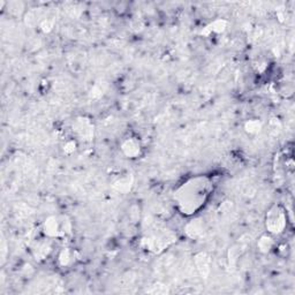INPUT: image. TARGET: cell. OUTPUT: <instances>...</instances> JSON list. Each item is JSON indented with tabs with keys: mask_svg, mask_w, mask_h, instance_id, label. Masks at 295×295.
Masks as SVG:
<instances>
[{
	"mask_svg": "<svg viewBox=\"0 0 295 295\" xmlns=\"http://www.w3.org/2000/svg\"><path fill=\"white\" fill-rule=\"evenodd\" d=\"M194 263L196 266L197 272L202 278L206 279L211 273V257L204 252H201L195 255Z\"/></svg>",
	"mask_w": 295,
	"mask_h": 295,
	"instance_id": "7",
	"label": "cell"
},
{
	"mask_svg": "<svg viewBox=\"0 0 295 295\" xmlns=\"http://www.w3.org/2000/svg\"><path fill=\"white\" fill-rule=\"evenodd\" d=\"M276 246V241H274L273 235L269 233L262 234L257 240V249L258 252L262 254H269L273 247Z\"/></svg>",
	"mask_w": 295,
	"mask_h": 295,
	"instance_id": "11",
	"label": "cell"
},
{
	"mask_svg": "<svg viewBox=\"0 0 295 295\" xmlns=\"http://www.w3.org/2000/svg\"><path fill=\"white\" fill-rule=\"evenodd\" d=\"M227 25H229V22L225 21V20H222V19H218L216 21H213L211 25H209L208 27L205 28L206 33L205 34H211V33H216V34H220L223 31H225V29L227 28Z\"/></svg>",
	"mask_w": 295,
	"mask_h": 295,
	"instance_id": "14",
	"label": "cell"
},
{
	"mask_svg": "<svg viewBox=\"0 0 295 295\" xmlns=\"http://www.w3.org/2000/svg\"><path fill=\"white\" fill-rule=\"evenodd\" d=\"M175 241H177V237L171 231L158 229L143 238L142 245L149 252L159 254L172 246Z\"/></svg>",
	"mask_w": 295,
	"mask_h": 295,
	"instance_id": "3",
	"label": "cell"
},
{
	"mask_svg": "<svg viewBox=\"0 0 295 295\" xmlns=\"http://www.w3.org/2000/svg\"><path fill=\"white\" fill-rule=\"evenodd\" d=\"M121 154L128 159H136L142 155L141 141L135 136H128L122 139L120 144Z\"/></svg>",
	"mask_w": 295,
	"mask_h": 295,
	"instance_id": "6",
	"label": "cell"
},
{
	"mask_svg": "<svg viewBox=\"0 0 295 295\" xmlns=\"http://www.w3.org/2000/svg\"><path fill=\"white\" fill-rule=\"evenodd\" d=\"M43 233L49 239H62L71 234V223L63 214H52L43 223Z\"/></svg>",
	"mask_w": 295,
	"mask_h": 295,
	"instance_id": "2",
	"label": "cell"
},
{
	"mask_svg": "<svg viewBox=\"0 0 295 295\" xmlns=\"http://www.w3.org/2000/svg\"><path fill=\"white\" fill-rule=\"evenodd\" d=\"M73 131L77 139L89 143L94 139L95 127L93 121L87 117H78L73 122Z\"/></svg>",
	"mask_w": 295,
	"mask_h": 295,
	"instance_id": "5",
	"label": "cell"
},
{
	"mask_svg": "<svg viewBox=\"0 0 295 295\" xmlns=\"http://www.w3.org/2000/svg\"><path fill=\"white\" fill-rule=\"evenodd\" d=\"M134 183V177L131 174H126L118 178L113 182V189L120 194H127L131 190Z\"/></svg>",
	"mask_w": 295,
	"mask_h": 295,
	"instance_id": "10",
	"label": "cell"
},
{
	"mask_svg": "<svg viewBox=\"0 0 295 295\" xmlns=\"http://www.w3.org/2000/svg\"><path fill=\"white\" fill-rule=\"evenodd\" d=\"M52 252V247L49 241H37L31 246V253L37 261H43L49 257L50 253Z\"/></svg>",
	"mask_w": 295,
	"mask_h": 295,
	"instance_id": "9",
	"label": "cell"
},
{
	"mask_svg": "<svg viewBox=\"0 0 295 295\" xmlns=\"http://www.w3.org/2000/svg\"><path fill=\"white\" fill-rule=\"evenodd\" d=\"M54 27V21L51 19H44L39 23V28H41V30L43 33H50L51 30L53 29Z\"/></svg>",
	"mask_w": 295,
	"mask_h": 295,
	"instance_id": "16",
	"label": "cell"
},
{
	"mask_svg": "<svg viewBox=\"0 0 295 295\" xmlns=\"http://www.w3.org/2000/svg\"><path fill=\"white\" fill-rule=\"evenodd\" d=\"M243 128H245V131L248 135H257L262 131L263 125L258 119H250V120H247L245 122Z\"/></svg>",
	"mask_w": 295,
	"mask_h": 295,
	"instance_id": "13",
	"label": "cell"
},
{
	"mask_svg": "<svg viewBox=\"0 0 295 295\" xmlns=\"http://www.w3.org/2000/svg\"><path fill=\"white\" fill-rule=\"evenodd\" d=\"M212 190L213 183L209 177L195 175L174 190L173 201L182 216L194 217L208 203Z\"/></svg>",
	"mask_w": 295,
	"mask_h": 295,
	"instance_id": "1",
	"label": "cell"
},
{
	"mask_svg": "<svg viewBox=\"0 0 295 295\" xmlns=\"http://www.w3.org/2000/svg\"><path fill=\"white\" fill-rule=\"evenodd\" d=\"M151 287H153V288L148 289V292H149V293H153V294H166V293H169V288H167V286H165V285L156 284V285H154Z\"/></svg>",
	"mask_w": 295,
	"mask_h": 295,
	"instance_id": "17",
	"label": "cell"
},
{
	"mask_svg": "<svg viewBox=\"0 0 295 295\" xmlns=\"http://www.w3.org/2000/svg\"><path fill=\"white\" fill-rule=\"evenodd\" d=\"M265 229L266 233L273 237L284 233L287 227V212L280 204H274L268 210L265 214Z\"/></svg>",
	"mask_w": 295,
	"mask_h": 295,
	"instance_id": "4",
	"label": "cell"
},
{
	"mask_svg": "<svg viewBox=\"0 0 295 295\" xmlns=\"http://www.w3.org/2000/svg\"><path fill=\"white\" fill-rule=\"evenodd\" d=\"M77 148H78L77 139H69V141H67L65 144H63L62 151L63 154L67 155V156H70V155H73L75 151H77Z\"/></svg>",
	"mask_w": 295,
	"mask_h": 295,
	"instance_id": "15",
	"label": "cell"
},
{
	"mask_svg": "<svg viewBox=\"0 0 295 295\" xmlns=\"http://www.w3.org/2000/svg\"><path fill=\"white\" fill-rule=\"evenodd\" d=\"M205 232V224L202 218H194L185 226V233L189 239H198Z\"/></svg>",
	"mask_w": 295,
	"mask_h": 295,
	"instance_id": "8",
	"label": "cell"
},
{
	"mask_svg": "<svg viewBox=\"0 0 295 295\" xmlns=\"http://www.w3.org/2000/svg\"><path fill=\"white\" fill-rule=\"evenodd\" d=\"M75 261V252L70 248H62L58 254V264L61 268H67Z\"/></svg>",
	"mask_w": 295,
	"mask_h": 295,
	"instance_id": "12",
	"label": "cell"
}]
</instances>
